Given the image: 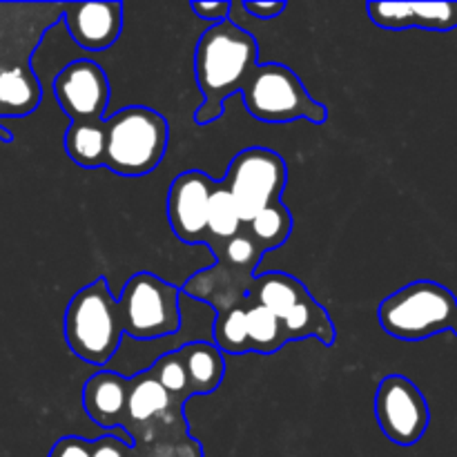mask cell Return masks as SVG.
<instances>
[{"label": "cell", "mask_w": 457, "mask_h": 457, "mask_svg": "<svg viewBox=\"0 0 457 457\" xmlns=\"http://www.w3.org/2000/svg\"><path fill=\"white\" fill-rule=\"evenodd\" d=\"M62 147L80 168H105V119L70 123L62 137Z\"/></svg>", "instance_id": "obj_19"}, {"label": "cell", "mask_w": 457, "mask_h": 457, "mask_svg": "<svg viewBox=\"0 0 457 457\" xmlns=\"http://www.w3.org/2000/svg\"><path fill=\"white\" fill-rule=\"evenodd\" d=\"M192 397L212 395L226 375V355L212 342H190L179 348Z\"/></svg>", "instance_id": "obj_18"}, {"label": "cell", "mask_w": 457, "mask_h": 457, "mask_svg": "<svg viewBox=\"0 0 457 457\" xmlns=\"http://www.w3.org/2000/svg\"><path fill=\"white\" fill-rule=\"evenodd\" d=\"M47 457H92V440L79 436H65L52 446Z\"/></svg>", "instance_id": "obj_26"}, {"label": "cell", "mask_w": 457, "mask_h": 457, "mask_svg": "<svg viewBox=\"0 0 457 457\" xmlns=\"http://www.w3.org/2000/svg\"><path fill=\"white\" fill-rule=\"evenodd\" d=\"M241 98L250 114L263 123H293L311 120L321 125L328 119L324 103L308 94L306 85L290 67L281 62H263L241 89Z\"/></svg>", "instance_id": "obj_6"}, {"label": "cell", "mask_w": 457, "mask_h": 457, "mask_svg": "<svg viewBox=\"0 0 457 457\" xmlns=\"http://www.w3.org/2000/svg\"><path fill=\"white\" fill-rule=\"evenodd\" d=\"M181 290L152 272H137L123 286L119 317L123 335L152 342L168 337L181 328Z\"/></svg>", "instance_id": "obj_7"}, {"label": "cell", "mask_w": 457, "mask_h": 457, "mask_svg": "<svg viewBox=\"0 0 457 457\" xmlns=\"http://www.w3.org/2000/svg\"><path fill=\"white\" fill-rule=\"evenodd\" d=\"M92 457H134L132 442L129 437L103 436L92 440Z\"/></svg>", "instance_id": "obj_25"}, {"label": "cell", "mask_w": 457, "mask_h": 457, "mask_svg": "<svg viewBox=\"0 0 457 457\" xmlns=\"http://www.w3.org/2000/svg\"><path fill=\"white\" fill-rule=\"evenodd\" d=\"M186 406L183 402L174 400L163 386L154 379L150 370H141L129 379V395H128V413H125V436L141 431V428L150 427V424L163 420L170 411Z\"/></svg>", "instance_id": "obj_17"}, {"label": "cell", "mask_w": 457, "mask_h": 457, "mask_svg": "<svg viewBox=\"0 0 457 457\" xmlns=\"http://www.w3.org/2000/svg\"><path fill=\"white\" fill-rule=\"evenodd\" d=\"M254 277H257L254 270L235 266L226 257L217 254V263L212 268H205V270L192 275L183 284L181 293L210 303L219 315V312H226L230 308L244 306Z\"/></svg>", "instance_id": "obj_12"}, {"label": "cell", "mask_w": 457, "mask_h": 457, "mask_svg": "<svg viewBox=\"0 0 457 457\" xmlns=\"http://www.w3.org/2000/svg\"><path fill=\"white\" fill-rule=\"evenodd\" d=\"M129 379L110 369L98 370L85 382L83 409L103 428L123 427L128 413Z\"/></svg>", "instance_id": "obj_16"}, {"label": "cell", "mask_w": 457, "mask_h": 457, "mask_svg": "<svg viewBox=\"0 0 457 457\" xmlns=\"http://www.w3.org/2000/svg\"><path fill=\"white\" fill-rule=\"evenodd\" d=\"M245 339H248V353H262V355H272L288 344L284 324L268 308L250 303L248 299H245Z\"/></svg>", "instance_id": "obj_21"}, {"label": "cell", "mask_w": 457, "mask_h": 457, "mask_svg": "<svg viewBox=\"0 0 457 457\" xmlns=\"http://www.w3.org/2000/svg\"><path fill=\"white\" fill-rule=\"evenodd\" d=\"M384 333L400 342L424 339L453 330L457 321V297L437 281L420 279L388 295L378 308Z\"/></svg>", "instance_id": "obj_5"}, {"label": "cell", "mask_w": 457, "mask_h": 457, "mask_svg": "<svg viewBox=\"0 0 457 457\" xmlns=\"http://www.w3.org/2000/svg\"><path fill=\"white\" fill-rule=\"evenodd\" d=\"M366 13L384 29L449 31L457 27V3H369Z\"/></svg>", "instance_id": "obj_15"}, {"label": "cell", "mask_w": 457, "mask_h": 457, "mask_svg": "<svg viewBox=\"0 0 457 457\" xmlns=\"http://www.w3.org/2000/svg\"><path fill=\"white\" fill-rule=\"evenodd\" d=\"M241 7H244L253 18H259V21H272V18H277L279 13L286 12V3H262V0L241 3Z\"/></svg>", "instance_id": "obj_28"}, {"label": "cell", "mask_w": 457, "mask_h": 457, "mask_svg": "<svg viewBox=\"0 0 457 457\" xmlns=\"http://www.w3.org/2000/svg\"><path fill=\"white\" fill-rule=\"evenodd\" d=\"M241 230H244V221H241L235 199L228 192V187L221 181H217L212 196H210L208 210L210 241H228L235 235H239Z\"/></svg>", "instance_id": "obj_22"}, {"label": "cell", "mask_w": 457, "mask_h": 457, "mask_svg": "<svg viewBox=\"0 0 457 457\" xmlns=\"http://www.w3.org/2000/svg\"><path fill=\"white\" fill-rule=\"evenodd\" d=\"M168 120L145 105H128L105 119V168L120 177H143L168 152Z\"/></svg>", "instance_id": "obj_4"}, {"label": "cell", "mask_w": 457, "mask_h": 457, "mask_svg": "<svg viewBox=\"0 0 457 457\" xmlns=\"http://www.w3.org/2000/svg\"><path fill=\"white\" fill-rule=\"evenodd\" d=\"M214 186L217 181L201 170H186L170 183L168 221L183 244L208 245V210Z\"/></svg>", "instance_id": "obj_11"}, {"label": "cell", "mask_w": 457, "mask_h": 457, "mask_svg": "<svg viewBox=\"0 0 457 457\" xmlns=\"http://www.w3.org/2000/svg\"><path fill=\"white\" fill-rule=\"evenodd\" d=\"M451 333H453L455 337H457V321H455V326H453V330H451Z\"/></svg>", "instance_id": "obj_29"}, {"label": "cell", "mask_w": 457, "mask_h": 457, "mask_svg": "<svg viewBox=\"0 0 457 457\" xmlns=\"http://www.w3.org/2000/svg\"><path fill=\"white\" fill-rule=\"evenodd\" d=\"M257 56L259 45L254 36L230 18L210 25L201 34L195 52V79L204 101L195 112L196 125H210L221 119L228 98L241 94L259 65Z\"/></svg>", "instance_id": "obj_2"}, {"label": "cell", "mask_w": 457, "mask_h": 457, "mask_svg": "<svg viewBox=\"0 0 457 457\" xmlns=\"http://www.w3.org/2000/svg\"><path fill=\"white\" fill-rule=\"evenodd\" d=\"M214 346L223 355H244L248 353V339H245V303L219 312L212 328Z\"/></svg>", "instance_id": "obj_23"}, {"label": "cell", "mask_w": 457, "mask_h": 457, "mask_svg": "<svg viewBox=\"0 0 457 457\" xmlns=\"http://www.w3.org/2000/svg\"><path fill=\"white\" fill-rule=\"evenodd\" d=\"M147 370L154 375L156 382H159L174 400L186 404L192 397L190 386H187L186 369H183V360L181 355H179V351H170L165 353V355H161Z\"/></svg>", "instance_id": "obj_24"}, {"label": "cell", "mask_w": 457, "mask_h": 457, "mask_svg": "<svg viewBox=\"0 0 457 457\" xmlns=\"http://www.w3.org/2000/svg\"><path fill=\"white\" fill-rule=\"evenodd\" d=\"M244 230L263 254L272 253L288 241L290 232H293V214L286 208L284 201H277L262 210L253 221L245 223Z\"/></svg>", "instance_id": "obj_20"}, {"label": "cell", "mask_w": 457, "mask_h": 457, "mask_svg": "<svg viewBox=\"0 0 457 457\" xmlns=\"http://www.w3.org/2000/svg\"><path fill=\"white\" fill-rule=\"evenodd\" d=\"M375 418L384 436L397 446H413L431 422L427 397L404 375H386L375 391Z\"/></svg>", "instance_id": "obj_9"}, {"label": "cell", "mask_w": 457, "mask_h": 457, "mask_svg": "<svg viewBox=\"0 0 457 457\" xmlns=\"http://www.w3.org/2000/svg\"><path fill=\"white\" fill-rule=\"evenodd\" d=\"M110 92L105 70L87 58L70 62L54 79V96L71 123L105 119Z\"/></svg>", "instance_id": "obj_10"}, {"label": "cell", "mask_w": 457, "mask_h": 457, "mask_svg": "<svg viewBox=\"0 0 457 457\" xmlns=\"http://www.w3.org/2000/svg\"><path fill=\"white\" fill-rule=\"evenodd\" d=\"M134 457H204V449L187 431L183 409L170 411L163 420L129 436Z\"/></svg>", "instance_id": "obj_14"}, {"label": "cell", "mask_w": 457, "mask_h": 457, "mask_svg": "<svg viewBox=\"0 0 457 457\" xmlns=\"http://www.w3.org/2000/svg\"><path fill=\"white\" fill-rule=\"evenodd\" d=\"M223 186L235 199L244 226L262 210L281 201L288 183L284 156L268 147H245L228 165Z\"/></svg>", "instance_id": "obj_8"}, {"label": "cell", "mask_w": 457, "mask_h": 457, "mask_svg": "<svg viewBox=\"0 0 457 457\" xmlns=\"http://www.w3.org/2000/svg\"><path fill=\"white\" fill-rule=\"evenodd\" d=\"M47 4L0 3V123L12 116H27L38 107L40 83L31 70V52L40 34L61 16H38ZM12 132L0 125V141L12 143Z\"/></svg>", "instance_id": "obj_1"}, {"label": "cell", "mask_w": 457, "mask_h": 457, "mask_svg": "<svg viewBox=\"0 0 457 457\" xmlns=\"http://www.w3.org/2000/svg\"><path fill=\"white\" fill-rule=\"evenodd\" d=\"M62 335L70 351L80 361L105 366L116 355L123 339L119 302L112 295L107 277H98L70 299L62 320Z\"/></svg>", "instance_id": "obj_3"}, {"label": "cell", "mask_w": 457, "mask_h": 457, "mask_svg": "<svg viewBox=\"0 0 457 457\" xmlns=\"http://www.w3.org/2000/svg\"><path fill=\"white\" fill-rule=\"evenodd\" d=\"M190 9L196 13V18H201V21L210 22V25H219V22L228 21L232 4L214 0V3H190Z\"/></svg>", "instance_id": "obj_27"}, {"label": "cell", "mask_w": 457, "mask_h": 457, "mask_svg": "<svg viewBox=\"0 0 457 457\" xmlns=\"http://www.w3.org/2000/svg\"><path fill=\"white\" fill-rule=\"evenodd\" d=\"M61 22L71 40L87 52L110 49L123 34L120 3H70L62 4Z\"/></svg>", "instance_id": "obj_13"}]
</instances>
